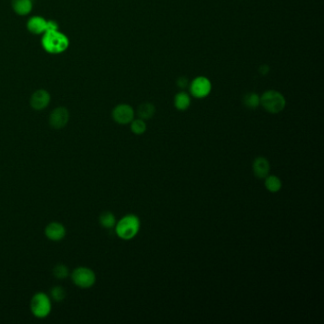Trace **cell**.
<instances>
[{"instance_id":"obj_1","label":"cell","mask_w":324,"mask_h":324,"mask_svg":"<svg viewBox=\"0 0 324 324\" xmlns=\"http://www.w3.org/2000/svg\"><path fill=\"white\" fill-rule=\"evenodd\" d=\"M141 227V222L138 216L134 214H127L116 223L115 233L124 240H129L139 233Z\"/></svg>"},{"instance_id":"obj_2","label":"cell","mask_w":324,"mask_h":324,"mask_svg":"<svg viewBox=\"0 0 324 324\" xmlns=\"http://www.w3.org/2000/svg\"><path fill=\"white\" fill-rule=\"evenodd\" d=\"M70 40L67 36L58 31H48L44 33L42 46L46 51L49 53H60L68 49Z\"/></svg>"},{"instance_id":"obj_3","label":"cell","mask_w":324,"mask_h":324,"mask_svg":"<svg viewBox=\"0 0 324 324\" xmlns=\"http://www.w3.org/2000/svg\"><path fill=\"white\" fill-rule=\"evenodd\" d=\"M261 106L269 113H282L286 106V100L281 92L270 90L263 92L261 96Z\"/></svg>"},{"instance_id":"obj_4","label":"cell","mask_w":324,"mask_h":324,"mask_svg":"<svg viewBox=\"0 0 324 324\" xmlns=\"http://www.w3.org/2000/svg\"><path fill=\"white\" fill-rule=\"evenodd\" d=\"M51 300L49 295H47L44 292H37L36 293L30 303V308L32 314L36 318H46L49 317L50 312H51Z\"/></svg>"},{"instance_id":"obj_5","label":"cell","mask_w":324,"mask_h":324,"mask_svg":"<svg viewBox=\"0 0 324 324\" xmlns=\"http://www.w3.org/2000/svg\"><path fill=\"white\" fill-rule=\"evenodd\" d=\"M71 281L81 289L92 288L96 282V275L91 268L79 266L71 273Z\"/></svg>"},{"instance_id":"obj_6","label":"cell","mask_w":324,"mask_h":324,"mask_svg":"<svg viewBox=\"0 0 324 324\" xmlns=\"http://www.w3.org/2000/svg\"><path fill=\"white\" fill-rule=\"evenodd\" d=\"M191 94L196 98H205L211 92L212 85L209 79L204 76H198L190 85Z\"/></svg>"},{"instance_id":"obj_7","label":"cell","mask_w":324,"mask_h":324,"mask_svg":"<svg viewBox=\"0 0 324 324\" xmlns=\"http://www.w3.org/2000/svg\"><path fill=\"white\" fill-rule=\"evenodd\" d=\"M113 119L119 125H127L134 119L133 107L127 104H120L113 109Z\"/></svg>"},{"instance_id":"obj_8","label":"cell","mask_w":324,"mask_h":324,"mask_svg":"<svg viewBox=\"0 0 324 324\" xmlns=\"http://www.w3.org/2000/svg\"><path fill=\"white\" fill-rule=\"evenodd\" d=\"M70 120V113L64 106H58L49 114V124L55 129H61Z\"/></svg>"},{"instance_id":"obj_9","label":"cell","mask_w":324,"mask_h":324,"mask_svg":"<svg viewBox=\"0 0 324 324\" xmlns=\"http://www.w3.org/2000/svg\"><path fill=\"white\" fill-rule=\"evenodd\" d=\"M45 236L51 241H60L63 240L67 234V229L63 224L58 222H51L45 227Z\"/></svg>"},{"instance_id":"obj_10","label":"cell","mask_w":324,"mask_h":324,"mask_svg":"<svg viewBox=\"0 0 324 324\" xmlns=\"http://www.w3.org/2000/svg\"><path fill=\"white\" fill-rule=\"evenodd\" d=\"M50 102V95L49 92L45 90H38L33 93L30 105L36 111H43L49 106Z\"/></svg>"},{"instance_id":"obj_11","label":"cell","mask_w":324,"mask_h":324,"mask_svg":"<svg viewBox=\"0 0 324 324\" xmlns=\"http://www.w3.org/2000/svg\"><path fill=\"white\" fill-rule=\"evenodd\" d=\"M254 175L259 179H264L269 175L270 163L265 157H257L252 165Z\"/></svg>"},{"instance_id":"obj_12","label":"cell","mask_w":324,"mask_h":324,"mask_svg":"<svg viewBox=\"0 0 324 324\" xmlns=\"http://www.w3.org/2000/svg\"><path fill=\"white\" fill-rule=\"evenodd\" d=\"M27 28L34 35H41L47 32V20L41 16H34L29 19Z\"/></svg>"},{"instance_id":"obj_13","label":"cell","mask_w":324,"mask_h":324,"mask_svg":"<svg viewBox=\"0 0 324 324\" xmlns=\"http://www.w3.org/2000/svg\"><path fill=\"white\" fill-rule=\"evenodd\" d=\"M12 6L16 14L27 15L33 10V0H13Z\"/></svg>"},{"instance_id":"obj_14","label":"cell","mask_w":324,"mask_h":324,"mask_svg":"<svg viewBox=\"0 0 324 324\" xmlns=\"http://www.w3.org/2000/svg\"><path fill=\"white\" fill-rule=\"evenodd\" d=\"M156 113L155 106L152 103L146 102L143 103L138 106L137 110V115L142 120H149L151 119Z\"/></svg>"},{"instance_id":"obj_15","label":"cell","mask_w":324,"mask_h":324,"mask_svg":"<svg viewBox=\"0 0 324 324\" xmlns=\"http://www.w3.org/2000/svg\"><path fill=\"white\" fill-rule=\"evenodd\" d=\"M191 96L185 92H178L174 97V106L178 111H186L191 106Z\"/></svg>"},{"instance_id":"obj_16","label":"cell","mask_w":324,"mask_h":324,"mask_svg":"<svg viewBox=\"0 0 324 324\" xmlns=\"http://www.w3.org/2000/svg\"><path fill=\"white\" fill-rule=\"evenodd\" d=\"M116 223H117V221H116L115 215L113 214V212H103L99 216V224H100V226L106 228V229L114 228Z\"/></svg>"},{"instance_id":"obj_17","label":"cell","mask_w":324,"mask_h":324,"mask_svg":"<svg viewBox=\"0 0 324 324\" xmlns=\"http://www.w3.org/2000/svg\"><path fill=\"white\" fill-rule=\"evenodd\" d=\"M264 185L269 192L276 193L282 190V183L281 179L276 175H268L264 178Z\"/></svg>"},{"instance_id":"obj_18","label":"cell","mask_w":324,"mask_h":324,"mask_svg":"<svg viewBox=\"0 0 324 324\" xmlns=\"http://www.w3.org/2000/svg\"><path fill=\"white\" fill-rule=\"evenodd\" d=\"M242 103L247 109L255 110L261 106V96L255 92H247L242 98Z\"/></svg>"},{"instance_id":"obj_19","label":"cell","mask_w":324,"mask_h":324,"mask_svg":"<svg viewBox=\"0 0 324 324\" xmlns=\"http://www.w3.org/2000/svg\"><path fill=\"white\" fill-rule=\"evenodd\" d=\"M66 296H67V292L62 286L57 285V286H53L52 288L50 289L49 298L51 301H53L56 303H62L66 299Z\"/></svg>"},{"instance_id":"obj_20","label":"cell","mask_w":324,"mask_h":324,"mask_svg":"<svg viewBox=\"0 0 324 324\" xmlns=\"http://www.w3.org/2000/svg\"><path fill=\"white\" fill-rule=\"evenodd\" d=\"M70 275V269L64 263H57V265L52 268V276L57 278V280H66Z\"/></svg>"},{"instance_id":"obj_21","label":"cell","mask_w":324,"mask_h":324,"mask_svg":"<svg viewBox=\"0 0 324 324\" xmlns=\"http://www.w3.org/2000/svg\"><path fill=\"white\" fill-rule=\"evenodd\" d=\"M130 129L134 134L136 135H142V134L145 133L146 130H147V124L145 120H142V119H135L132 120V122L130 123Z\"/></svg>"},{"instance_id":"obj_22","label":"cell","mask_w":324,"mask_h":324,"mask_svg":"<svg viewBox=\"0 0 324 324\" xmlns=\"http://www.w3.org/2000/svg\"><path fill=\"white\" fill-rule=\"evenodd\" d=\"M176 84L180 89H186L190 86V82L185 76H181L177 79Z\"/></svg>"},{"instance_id":"obj_23","label":"cell","mask_w":324,"mask_h":324,"mask_svg":"<svg viewBox=\"0 0 324 324\" xmlns=\"http://www.w3.org/2000/svg\"><path fill=\"white\" fill-rule=\"evenodd\" d=\"M269 71H270V68H269V66L266 65V64L261 65V67L259 68V72H260V74L262 75V76L267 75L268 73H269Z\"/></svg>"},{"instance_id":"obj_24","label":"cell","mask_w":324,"mask_h":324,"mask_svg":"<svg viewBox=\"0 0 324 324\" xmlns=\"http://www.w3.org/2000/svg\"><path fill=\"white\" fill-rule=\"evenodd\" d=\"M58 30V25L56 21L49 20L47 21V32L48 31H57Z\"/></svg>"}]
</instances>
